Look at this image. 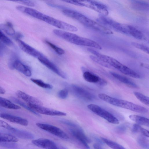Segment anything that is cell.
<instances>
[{
  "instance_id": "obj_1",
  "label": "cell",
  "mask_w": 149,
  "mask_h": 149,
  "mask_svg": "<svg viewBox=\"0 0 149 149\" xmlns=\"http://www.w3.org/2000/svg\"><path fill=\"white\" fill-rule=\"evenodd\" d=\"M53 32L58 36L73 44L94 47L99 49H102L101 46L96 42L69 32L54 29L53 30Z\"/></svg>"
},
{
  "instance_id": "obj_2",
  "label": "cell",
  "mask_w": 149,
  "mask_h": 149,
  "mask_svg": "<svg viewBox=\"0 0 149 149\" xmlns=\"http://www.w3.org/2000/svg\"><path fill=\"white\" fill-rule=\"evenodd\" d=\"M99 97L101 100L110 104L135 112L145 113L148 109L142 106L124 100L115 98L104 93H100Z\"/></svg>"
},
{
  "instance_id": "obj_3",
  "label": "cell",
  "mask_w": 149,
  "mask_h": 149,
  "mask_svg": "<svg viewBox=\"0 0 149 149\" xmlns=\"http://www.w3.org/2000/svg\"><path fill=\"white\" fill-rule=\"evenodd\" d=\"M99 58L126 75L135 78L138 76L137 73L112 57L101 54Z\"/></svg>"
},
{
  "instance_id": "obj_4",
  "label": "cell",
  "mask_w": 149,
  "mask_h": 149,
  "mask_svg": "<svg viewBox=\"0 0 149 149\" xmlns=\"http://www.w3.org/2000/svg\"><path fill=\"white\" fill-rule=\"evenodd\" d=\"M78 6H84L93 10L101 15L107 16L109 11L107 6L93 0H76Z\"/></svg>"
},
{
  "instance_id": "obj_5",
  "label": "cell",
  "mask_w": 149,
  "mask_h": 149,
  "mask_svg": "<svg viewBox=\"0 0 149 149\" xmlns=\"http://www.w3.org/2000/svg\"><path fill=\"white\" fill-rule=\"evenodd\" d=\"M87 107L94 113L103 118L109 122L115 124L119 123V121L117 118L99 106L94 104H90L87 106Z\"/></svg>"
},
{
  "instance_id": "obj_6",
  "label": "cell",
  "mask_w": 149,
  "mask_h": 149,
  "mask_svg": "<svg viewBox=\"0 0 149 149\" xmlns=\"http://www.w3.org/2000/svg\"><path fill=\"white\" fill-rule=\"evenodd\" d=\"M43 21L59 29L70 31L75 32L77 28L74 26L45 15Z\"/></svg>"
},
{
  "instance_id": "obj_7",
  "label": "cell",
  "mask_w": 149,
  "mask_h": 149,
  "mask_svg": "<svg viewBox=\"0 0 149 149\" xmlns=\"http://www.w3.org/2000/svg\"><path fill=\"white\" fill-rule=\"evenodd\" d=\"M97 21L115 30L127 34H129L127 26L124 25L114 21L106 16L100 14Z\"/></svg>"
},
{
  "instance_id": "obj_8",
  "label": "cell",
  "mask_w": 149,
  "mask_h": 149,
  "mask_svg": "<svg viewBox=\"0 0 149 149\" xmlns=\"http://www.w3.org/2000/svg\"><path fill=\"white\" fill-rule=\"evenodd\" d=\"M0 127L4 128L9 131L17 137L20 138L26 139H32L34 135L27 131L21 130L14 128L6 122L0 120Z\"/></svg>"
},
{
  "instance_id": "obj_9",
  "label": "cell",
  "mask_w": 149,
  "mask_h": 149,
  "mask_svg": "<svg viewBox=\"0 0 149 149\" xmlns=\"http://www.w3.org/2000/svg\"><path fill=\"white\" fill-rule=\"evenodd\" d=\"M36 125L40 129L61 138L67 139L68 135L59 128L55 126L47 124L37 123Z\"/></svg>"
},
{
  "instance_id": "obj_10",
  "label": "cell",
  "mask_w": 149,
  "mask_h": 149,
  "mask_svg": "<svg viewBox=\"0 0 149 149\" xmlns=\"http://www.w3.org/2000/svg\"><path fill=\"white\" fill-rule=\"evenodd\" d=\"M27 105L37 113L52 116H65L66 114L63 112L50 108L31 104H27Z\"/></svg>"
},
{
  "instance_id": "obj_11",
  "label": "cell",
  "mask_w": 149,
  "mask_h": 149,
  "mask_svg": "<svg viewBox=\"0 0 149 149\" xmlns=\"http://www.w3.org/2000/svg\"><path fill=\"white\" fill-rule=\"evenodd\" d=\"M70 131L72 135L78 140L86 148H90L88 143L91 142V140L85 134L82 129L80 127L77 128H70Z\"/></svg>"
},
{
  "instance_id": "obj_12",
  "label": "cell",
  "mask_w": 149,
  "mask_h": 149,
  "mask_svg": "<svg viewBox=\"0 0 149 149\" xmlns=\"http://www.w3.org/2000/svg\"><path fill=\"white\" fill-rule=\"evenodd\" d=\"M71 89L74 93L81 99L92 101L95 98V96L91 93L85 89L76 85H72Z\"/></svg>"
},
{
  "instance_id": "obj_13",
  "label": "cell",
  "mask_w": 149,
  "mask_h": 149,
  "mask_svg": "<svg viewBox=\"0 0 149 149\" xmlns=\"http://www.w3.org/2000/svg\"><path fill=\"white\" fill-rule=\"evenodd\" d=\"M83 76L87 81L92 83H96L101 86H104L107 84V81L104 79L91 71L84 70Z\"/></svg>"
},
{
  "instance_id": "obj_14",
  "label": "cell",
  "mask_w": 149,
  "mask_h": 149,
  "mask_svg": "<svg viewBox=\"0 0 149 149\" xmlns=\"http://www.w3.org/2000/svg\"><path fill=\"white\" fill-rule=\"evenodd\" d=\"M16 40L20 48L27 54L37 58L44 56L38 51L19 39H16Z\"/></svg>"
},
{
  "instance_id": "obj_15",
  "label": "cell",
  "mask_w": 149,
  "mask_h": 149,
  "mask_svg": "<svg viewBox=\"0 0 149 149\" xmlns=\"http://www.w3.org/2000/svg\"><path fill=\"white\" fill-rule=\"evenodd\" d=\"M32 143L36 146L42 148L47 149L59 148L55 143L48 139L40 138L32 140Z\"/></svg>"
},
{
  "instance_id": "obj_16",
  "label": "cell",
  "mask_w": 149,
  "mask_h": 149,
  "mask_svg": "<svg viewBox=\"0 0 149 149\" xmlns=\"http://www.w3.org/2000/svg\"><path fill=\"white\" fill-rule=\"evenodd\" d=\"M38 59L40 63L56 74L63 78H66L65 74L45 56L38 58Z\"/></svg>"
},
{
  "instance_id": "obj_17",
  "label": "cell",
  "mask_w": 149,
  "mask_h": 149,
  "mask_svg": "<svg viewBox=\"0 0 149 149\" xmlns=\"http://www.w3.org/2000/svg\"><path fill=\"white\" fill-rule=\"evenodd\" d=\"M16 8L21 12L42 21L45 15L36 9L29 7L18 6L16 7Z\"/></svg>"
},
{
  "instance_id": "obj_18",
  "label": "cell",
  "mask_w": 149,
  "mask_h": 149,
  "mask_svg": "<svg viewBox=\"0 0 149 149\" xmlns=\"http://www.w3.org/2000/svg\"><path fill=\"white\" fill-rule=\"evenodd\" d=\"M17 96L26 103L39 105H42V102L39 99L32 96L21 91H17L16 92Z\"/></svg>"
},
{
  "instance_id": "obj_19",
  "label": "cell",
  "mask_w": 149,
  "mask_h": 149,
  "mask_svg": "<svg viewBox=\"0 0 149 149\" xmlns=\"http://www.w3.org/2000/svg\"><path fill=\"white\" fill-rule=\"evenodd\" d=\"M0 117L12 123L26 126L28 124V120L20 117L6 113H0Z\"/></svg>"
},
{
  "instance_id": "obj_20",
  "label": "cell",
  "mask_w": 149,
  "mask_h": 149,
  "mask_svg": "<svg viewBox=\"0 0 149 149\" xmlns=\"http://www.w3.org/2000/svg\"><path fill=\"white\" fill-rule=\"evenodd\" d=\"M13 69H16L27 77H30L32 75L31 71L29 68L18 59L14 62L13 65Z\"/></svg>"
},
{
  "instance_id": "obj_21",
  "label": "cell",
  "mask_w": 149,
  "mask_h": 149,
  "mask_svg": "<svg viewBox=\"0 0 149 149\" xmlns=\"http://www.w3.org/2000/svg\"><path fill=\"white\" fill-rule=\"evenodd\" d=\"M110 73L113 77L129 87L134 88H138V86L135 83L126 77L113 72H110Z\"/></svg>"
},
{
  "instance_id": "obj_22",
  "label": "cell",
  "mask_w": 149,
  "mask_h": 149,
  "mask_svg": "<svg viewBox=\"0 0 149 149\" xmlns=\"http://www.w3.org/2000/svg\"><path fill=\"white\" fill-rule=\"evenodd\" d=\"M131 4L134 9L141 11H146L148 9V4L145 1L139 0H132Z\"/></svg>"
},
{
  "instance_id": "obj_23",
  "label": "cell",
  "mask_w": 149,
  "mask_h": 149,
  "mask_svg": "<svg viewBox=\"0 0 149 149\" xmlns=\"http://www.w3.org/2000/svg\"><path fill=\"white\" fill-rule=\"evenodd\" d=\"M0 107L11 109H19L21 107L11 101L0 97Z\"/></svg>"
},
{
  "instance_id": "obj_24",
  "label": "cell",
  "mask_w": 149,
  "mask_h": 149,
  "mask_svg": "<svg viewBox=\"0 0 149 149\" xmlns=\"http://www.w3.org/2000/svg\"><path fill=\"white\" fill-rule=\"evenodd\" d=\"M127 27L129 33L131 36L139 40L145 39V37L143 34L140 30L131 25H128Z\"/></svg>"
},
{
  "instance_id": "obj_25",
  "label": "cell",
  "mask_w": 149,
  "mask_h": 149,
  "mask_svg": "<svg viewBox=\"0 0 149 149\" xmlns=\"http://www.w3.org/2000/svg\"><path fill=\"white\" fill-rule=\"evenodd\" d=\"M129 118L138 124L149 127V119L146 118L136 115H130Z\"/></svg>"
},
{
  "instance_id": "obj_26",
  "label": "cell",
  "mask_w": 149,
  "mask_h": 149,
  "mask_svg": "<svg viewBox=\"0 0 149 149\" xmlns=\"http://www.w3.org/2000/svg\"><path fill=\"white\" fill-rule=\"evenodd\" d=\"M18 141L15 136L9 134L0 132V143L16 142Z\"/></svg>"
},
{
  "instance_id": "obj_27",
  "label": "cell",
  "mask_w": 149,
  "mask_h": 149,
  "mask_svg": "<svg viewBox=\"0 0 149 149\" xmlns=\"http://www.w3.org/2000/svg\"><path fill=\"white\" fill-rule=\"evenodd\" d=\"M0 28L7 34L9 35L14 36L16 33L12 24L10 22H8L5 24H0Z\"/></svg>"
},
{
  "instance_id": "obj_28",
  "label": "cell",
  "mask_w": 149,
  "mask_h": 149,
  "mask_svg": "<svg viewBox=\"0 0 149 149\" xmlns=\"http://www.w3.org/2000/svg\"><path fill=\"white\" fill-rule=\"evenodd\" d=\"M10 98L11 101L19 105L34 114L38 116H40V115L38 113H37L32 109L30 108L27 105V104H26L22 101L13 97H10Z\"/></svg>"
},
{
  "instance_id": "obj_29",
  "label": "cell",
  "mask_w": 149,
  "mask_h": 149,
  "mask_svg": "<svg viewBox=\"0 0 149 149\" xmlns=\"http://www.w3.org/2000/svg\"><path fill=\"white\" fill-rule=\"evenodd\" d=\"M101 140L110 147L115 149H124L125 148L122 145L111 140L103 137H101Z\"/></svg>"
},
{
  "instance_id": "obj_30",
  "label": "cell",
  "mask_w": 149,
  "mask_h": 149,
  "mask_svg": "<svg viewBox=\"0 0 149 149\" xmlns=\"http://www.w3.org/2000/svg\"><path fill=\"white\" fill-rule=\"evenodd\" d=\"M133 94L136 98L141 102L146 105L149 106V97L138 92L134 91Z\"/></svg>"
},
{
  "instance_id": "obj_31",
  "label": "cell",
  "mask_w": 149,
  "mask_h": 149,
  "mask_svg": "<svg viewBox=\"0 0 149 149\" xmlns=\"http://www.w3.org/2000/svg\"><path fill=\"white\" fill-rule=\"evenodd\" d=\"M137 142L143 148L146 149H149L148 140L143 135V136H139L137 138Z\"/></svg>"
},
{
  "instance_id": "obj_32",
  "label": "cell",
  "mask_w": 149,
  "mask_h": 149,
  "mask_svg": "<svg viewBox=\"0 0 149 149\" xmlns=\"http://www.w3.org/2000/svg\"><path fill=\"white\" fill-rule=\"evenodd\" d=\"M31 80L38 86L42 88L49 89H52L53 88V86L52 85L45 83L41 80L31 78Z\"/></svg>"
},
{
  "instance_id": "obj_33",
  "label": "cell",
  "mask_w": 149,
  "mask_h": 149,
  "mask_svg": "<svg viewBox=\"0 0 149 149\" xmlns=\"http://www.w3.org/2000/svg\"><path fill=\"white\" fill-rule=\"evenodd\" d=\"M46 43L50 47L58 54L61 55L65 53L64 50L63 49L59 48L50 42L46 40L45 41Z\"/></svg>"
},
{
  "instance_id": "obj_34",
  "label": "cell",
  "mask_w": 149,
  "mask_h": 149,
  "mask_svg": "<svg viewBox=\"0 0 149 149\" xmlns=\"http://www.w3.org/2000/svg\"><path fill=\"white\" fill-rule=\"evenodd\" d=\"M132 45L134 47L141 50L148 54L149 53L148 47L144 45L138 43L133 42L131 43Z\"/></svg>"
},
{
  "instance_id": "obj_35",
  "label": "cell",
  "mask_w": 149,
  "mask_h": 149,
  "mask_svg": "<svg viewBox=\"0 0 149 149\" xmlns=\"http://www.w3.org/2000/svg\"><path fill=\"white\" fill-rule=\"evenodd\" d=\"M89 57L95 63L107 68H111V66L109 65L103 61L96 56L91 55Z\"/></svg>"
},
{
  "instance_id": "obj_36",
  "label": "cell",
  "mask_w": 149,
  "mask_h": 149,
  "mask_svg": "<svg viewBox=\"0 0 149 149\" xmlns=\"http://www.w3.org/2000/svg\"><path fill=\"white\" fill-rule=\"evenodd\" d=\"M0 40L4 44L8 45H12L11 40L6 36L0 29Z\"/></svg>"
},
{
  "instance_id": "obj_37",
  "label": "cell",
  "mask_w": 149,
  "mask_h": 149,
  "mask_svg": "<svg viewBox=\"0 0 149 149\" xmlns=\"http://www.w3.org/2000/svg\"><path fill=\"white\" fill-rule=\"evenodd\" d=\"M15 2L20 3L23 5L30 6L33 7L35 6V4L32 1L29 0H6Z\"/></svg>"
},
{
  "instance_id": "obj_38",
  "label": "cell",
  "mask_w": 149,
  "mask_h": 149,
  "mask_svg": "<svg viewBox=\"0 0 149 149\" xmlns=\"http://www.w3.org/2000/svg\"><path fill=\"white\" fill-rule=\"evenodd\" d=\"M68 94V90L67 89H64L59 91L58 93V96L59 98L64 99L67 98Z\"/></svg>"
},
{
  "instance_id": "obj_39",
  "label": "cell",
  "mask_w": 149,
  "mask_h": 149,
  "mask_svg": "<svg viewBox=\"0 0 149 149\" xmlns=\"http://www.w3.org/2000/svg\"><path fill=\"white\" fill-rule=\"evenodd\" d=\"M127 129L126 126L124 125H122L117 127L115 129L116 131L119 133H125Z\"/></svg>"
},
{
  "instance_id": "obj_40",
  "label": "cell",
  "mask_w": 149,
  "mask_h": 149,
  "mask_svg": "<svg viewBox=\"0 0 149 149\" xmlns=\"http://www.w3.org/2000/svg\"><path fill=\"white\" fill-rule=\"evenodd\" d=\"M142 127L138 124H134L132 126V131L133 133L136 134L140 132Z\"/></svg>"
},
{
  "instance_id": "obj_41",
  "label": "cell",
  "mask_w": 149,
  "mask_h": 149,
  "mask_svg": "<svg viewBox=\"0 0 149 149\" xmlns=\"http://www.w3.org/2000/svg\"><path fill=\"white\" fill-rule=\"evenodd\" d=\"M4 44L0 40V56L3 54L6 49V47Z\"/></svg>"
},
{
  "instance_id": "obj_42",
  "label": "cell",
  "mask_w": 149,
  "mask_h": 149,
  "mask_svg": "<svg viewBox=\"0 0 149 149\" xmlns=\"http://www.w3.org/2000/svg\"><path fill=\"white\" fill-rule=\"evenodd\" d=\"M140 132L144 136L147 137H149V131L147 130L142 127Z\"/></svg>"
},
{
  "instance_id": "obj_43",
  "label": "cell",
  "mask_w": 149,
  "mask_h": 149,
  "mask_svg": "<svg viewBox=\"0 0 149 149\" xmlns=\"http://www.w3.org/2000/svg\"><path fill=\"white\" fill-rule=\"evenodd\" d=\"M93 146L95 149H103L102 145L100 143H95L93 145Z\"/></svg>"
},
{
  "instance_id": "obj_44",
  "label": "cell",
  "mask_w": 149,
  "mask_h": 149,
  "mask_svg": "<svg viewBox=\"0 0 149 149\" xmlns=\"http://www.w3.org/2000/svg\"><path fill=\"white\" fill-rule=\"evenodd\" d=\"M65 2L68 3L73 5H76V3L74 0H60Z\"/></svg>"
},
{
  "instance_id": "obj_45",
  "label": "cell",
  "mask_w": 149,
  "mask_h": 149,
  "mask_svg": "<svg viewBox=\"0 0 149 149\" xmlns=\"http://www.w3.org/2000/svg\"><path fill=\"white\" fill-rule=\"evenodd\" d=\"M6 91L4 89L0 86V94H4L5 93Z\"/></svg>"
},
{
  "instance_id": "obj_46",
  "label": "cell",
  "mask_w": 149,
  "mask_h": 149,
  "mask_svg": "<svg viewBox=\"0 0 149 149\" xmlns=\"http://www.w3.org/2000/svg\"><path fill=\"white\" fill-rule=\"evenodd\" d=\"M45 0H45H46V1H47V0Z\"/></svg>"
}]
</instances>
